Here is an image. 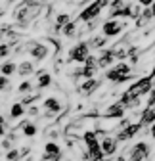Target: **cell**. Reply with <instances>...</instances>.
I'll list each match as a JSON object with an SVG mask.
<instances>
[{"label":"cell","mask_w":155,"mask_h":161,"mask_svg":"<svg viewBox=\"0 0 155 161\" xmlns=\"http://www.w3.org/2000/svg\"><path fill=\"white\" fill-rule=\"evenodd\" d=\"M140 129H142V125H140V121H138V123H132V125H128L126 129L119 130L115 138H117L119 142H126V140L134 138V134H138V132H140Z\"/></svg>","instance_id":"30bf717a"},{"label":"cell","mask_w":155,"mask_h":161,"mask_svg":"<svg viewBox=\"0 0 155 161\" xmlns=\"http://www.w3.org/2000/svg\"><path fill=\"white\" fill-rule=\"evenodd\" d=\"M140 125L146 127V125H155V108H146L142 109L140 113Z\"/></svg>","instance_id":"5bb4252c"},{"label":"cell","mask_w":155,"mask_h":161,"mask_svg":"<svg viewBox=\"0 0 155 161\" xmlns=\"http://www.w3.org/2000/svg\"><path fill=\"white\" fill-rule=\"evenodd\" d=\"M42 108L46 109V117L60 115V111H61V102H60V100H57L56 96H50V98H46V100H44Z\"/></svg>","instance_id":"8fae6325"},{"label":"cell","mask_w":155,"mask_h":161,"mask_svg":"<svg viewBox=\"0 0 155 161\" xmlns=\"http://www.w3.org/2000/svg\"><path fill=\"white\" fill-rule=\"evenodd\" d=\"M151 12H153V17H155V2L151 4Z\"/></svg>","instance_id":"d590c367"},{"label":"cell","mask_w":155,"mask_h":161,"mask_svg":"<svg viewBox=\"0 0 155 161\" xmlns=\"http://www.w3.org/2000/svg\"><path fill=\"white\" fill-rule=\"evenodd\" d=\"M4 12H6L4 8H0V17H2V15H4Z\"/></svg>","instance_id":"8d00e7d4"},{"label":"cell","mask_w":155,"mask_h":161,"mask_svg":"<svg viewBox=\"0 0 155 161\" xmlns=\"http://www.w3.org/2000/svg\"><path fill=\"white\" fill-rule=\"evenodd\" d=\"M105 79L111 80V83H119V85H121V83H126V80H130L132 75H126V77H125V75H119L115 69H109V71L105 73Z\"/></svg>","instance_id":"9a60e30c"},{"label":"cell","mask_w":155,"mask_h":161,"mask_svg":"<svg viewBox=\"0 0 155 161\" xmlns=\"http://www.w3.org/2000/svg\"><path fill=\"white\" fill-rule=\"evenodd\" d=\"M123 115H125V108H123L119 102L113 104V106H109V108H105L104 111L98 113L100 119H119V117H123Z\"/></svg>","instance_id":"ba28073f"},{"label":"cell","mask_w":155,"mask_h":161,"mask_svg":"<svg viewBox=\"0 0 155 161\" xmlns=\"http://www.w3.org/2000/svg\"><path fill=\"white\" fill-rule=\"evenodd\" d=\"M25 111H27L25 106H23L21 102H17V104H13V106L10 108V117H12V119H17V117H21Z\"/></svg>","instance_id":"ffe728a7"},{"label":"cell","mask_w":155,"mask_h":161,"mask_svg":"<svg viewBox=\"0 0 155 161\" xmlns=\"http://www.w3.org/2000/svg\"><path fill=\"white\" fill-rule=\"evenodd\" d=\"M19 157H21V152H19V150H10V152L6 153V159H8V161H17Z\"/></svg>","instance_id":"cb8c5ba5"},{"label":"cell","mask_w":155,"mask_h":161,"mask_svg":"<svg viewBox=\"0 0 155 161\" xmlns=\"http://www.w3.org/2000/svg\"><path fill=\"white\" fill-rule=\"evenodd\" d=\"M31 90H33V85L29 83V80H23V83L19 85V92H21V94H25V92H31Z\"/></svg>","instance_id":"d4e9b609"},{"label":"cell","mask_w":155,"mask_h":161,"mask_svg":"<svg viewBox=\"0 0 155 161\" xmlns=\"http://www.w3.org/2000/svg\"><path fill=\"white\" fill-rule=\"evenodd\" d=\"M8 88H10V79L0 75V90H8Z\"/></svg>","instance_id":"83f0119b"},{"label":"cell","mask_w":155,"mask_h":161,"mask_svg":"<svg viewBox=\"0 0 155 161\" xmlns=\"http://www.w3.org/2000/svg\"><path fill=\"white\" fill-rule=\"evenodd\" d=\"M105 44H107V38H105L104 35H96V36L88 38V46H90V48H100V50H104Z\"/></svg>","instance_id":"2e32d148"},{"label":"cell","mask_w":155,"mask_h":161,"mask_svg":"<svg viewBox=\"0 0 155 161\" xmlns=\"http://www.w3.org/2000/svg\"><path fill=\"white\" fill-rule=\"evenodd\" d=\"M36 98H38V94H29V96H25V98L21 100V104H23V106H33V102H35Z\"/></svg>","instance_id":"484cf974"},{"label":"cell","mask_w":155,"mask_h":161,"mask_svg":"<svg viewBox=\"0 0 155 161\" xmlns=\"http://www.w3.org/2000/svg\"><path fill=\"white\" fill-rule=\"evenodd\" d=\"M33 71H35V64H31V62H21V64L17 65V73L21 75V77H27Z\"/></svg>","instance_id":"ac0fdd59"},{"label":"cell","mask_w":155,"mask_h":161,"mask_svg":"<svg viewBox=\"0 0 155 161\" xmlns=\"http://www.w3.org/2000/svg\"><path fill=\"white\" fill-rule=\"evenodd\" d=\"M149 136L155 140V125H151V127H149Z\"/></svg>","instance_id":"1f68e13d"},{"label":"cell","mask_w":155,"mask_h":161,"mask_svg":"<svg viewBox=\"0 0 155 161\" xmlns=\"http://www.w3.org/2000/svg\"><path fill=\"white\" fill-rule=\"evenodd\" d=\"M36 75H38V80H36V86H38V88H46V86L52 85V77H50V73H46V71H38Z\"/></svg>","instance_id":"e0dca14e"},{"label":"cell","mask_w":155,"mask_h":161,"mask_svg":"<svg viewBox=\"0 0 155 161\" xmlns=\"http://www.w3.org/2000/svg\"><path fill=\"white\" fill-rule=\"evenodd\" d=\"M15 71H17V65H15L13 62H6V64L0 65V75H4V77H10V75H13Z\"/></svg>","instance_id":"d6986e66"},{"label":"cell","mask_w":155,"mask_h":161,"mask_svg":"<svg viewBox=\"0 0 155 161\" xmlns=\"http://www.w3.org/2000/svg\"><path fill=\"white\" fill-rule=\"evenodd\" d=\"M149 77H151V79H155V65H153V69H151V73H149Z\"/></svg>","instance_id":"836d02e7"},{"label":"cell","mask_w":155,"mask_h":161,"mask_svg":"<svg viewBox=\"0 0 155 161\" xmlns=\"http://www.w3.org/2000/svg\"><path fill=\"white\" fill-rule=\"evenodd\" d=\"M153 90V79L147 75V77H142L138 80H134V85H130V88L126 90L132 98H142L144 94H149Z\"/></svg>","instance_id":"6da1fadb"},{"label":"cell","mask_w":155,"mask_h":161,"mask_svg":"<svg viewBox=\"0 0 155 161\" xmlns=\"http://www.w3.org/2000/svg\"><path fill=\"white\" fill-rule=\"evenodd\" d=\"M6 132H8V125H6V123H4V125H0V136H4Z\"/></svg>","instance_id":"4dcf8cb0"},{"label":"cell","mask_w":155,"mask_h":161,"mask_svg":"<svg viewBox=\"0 0 155 161\" xmlns=\"http://www.w3.org/2000/svg\"><path fill=\"white\" fill-rule=\"evenodd\" d=\"M102 86V80L100 79H88V80H84V83L79 86V92H83V94H94L96 90H98Z\"/></svg>","instance_id":"4fadbf2b"},{"label":"cell","mask_w":155,"mask_h":161,"mask_svg":"<svg viewBox=\"0 0 155 161\" xmlns=\"http://www.w3.org/2000/svg\"><path fill=\"white\" fill-rule=\"evenodd\" d=\"M10 146H12L10 140H4V142H2V148H10Z\"/></svg>","instance_id":"d6a6232c"},{"label":"cell","mask_w":155,"mask_h":161,"mask_svg":"<svg viewBox=\"0 0 155 161\" xmlns=\"http://www.w3.org/2000/svg\"><path fill=\"white\" fill-rule=\"evenodd\" d=\"M117 146H119V140L111 134H104V138L100 140V148H102L104 155H113L117 152Z\"/></svg>","instance_id":"52a82bcc"},{"label":"cell","mask_w":155,"mask_h":161,"mask_svg":"<svg viewBox=\"0 0 155 161\" xmlns=\"http://www.w3.org/2000/svg\"><path fill=\"white\" fill-rule=\"evenodd\" d=\"M125 23L119 21V19H107V21L102 25V35L107 38V36H117L121 31H125Z\"/></svg>","instance_id":"8992f818"},{"label":"cell","mask_w":155,"mask_h":161,"mask_svg":"<svg viewBox=\"0 0 155 161\" xmlns=\"http://www.w3.org/2000/svg\"><path fill=\"white\" fill-rule=\"evenodd\" d=\"M44 159L46 161H60L61 159V148L57 146V142L44 144Z\"/></svg>","instance_id":"9c48e42d"},{"label":"cell","mask_w":155,"mask_h":161,"mask_svg":"<svg viewBox=\"0 0 155 161\" xmlns=\"http://www.w3.org/2000/svg\"><path fill=\"white\" fill-rule=\"evenodd\" d=\"M153 88H155V79H153Z\"/></svg>","instance_id":"74e56055"},{"label":"cell","mask_w":155,"mask_h":161,"mask_svg":"<svg viewBox=\"0 0 155 161\" xmlns=\"http://www.w3.org/2000/svg\"><path fill=\"white\" fill-rule=\"evenodd\" d=\"M65 36H77L79 35V31H77V23L75 21H71V23H67L65 27H63V31H61Z\"/></svg>","instance_id":"7402d4cb"},{"label":"cell","mask_w":155,"mask_h":161,"mask_svg":"<svg viewBox=\"0 0 155 161\" xmlns=\"http://www.w3.org/2000/svg\"><path fill=\"white\" fill-rule=\"evenodd\" d=\"M113 69L117 71L119 75H125V77H126V75H130V65H128V64H123V62H119Z\"/></svg>","instance_id":"603a6c76"},{"label":"cell","mask_w":155,"mask_h":161,"mask_svg":"<svg viewBox=\"0 0 155 161\" xmlns=\"http://www.w3.org/2000/svg\"><path fill=\"white\" fill-rule=\"evenodd\" d=\"M27 113L33 115V117H36V115H38V108H36V106H29V108H27Z\"/></svg>","instance_id":"f546056e"},{"label":"cell","mask_w":155,"mask_h":161,"mask_svg":"<svg viewBox=\"0 0 155 161\" xmlns=\"http://www.w3.org/2000/svg\"><path fill=\"white\" fill-rule=\"evenodd\" d=\"M12 52V46L8 44V42H2V44H0V56H8Z\"/></svg>","instance_id":"f1b7e54d"},{"label":"cell","mask_w":155,"mask_h":161,"mask_svg":"<svg viewBox=\"0 0 155 161\" xmlns=\"http://www.w3.org/2000/svg\"><path fill=\"white\" fill-rule=\"evenodd\" d=\"M149 144L144 142V140H140V142H136L132 148H130V157L128 161H146L149 157Z\"/></svg>","instance_id":"5b68a950"},{"label":"cell","mask_w":155,"mask_h":161,"mask_svg":"<svg viewBox=\"0 0 155 161\" xmlns=\"http://www.w3.org/2000/svg\"><path fill=\"white\" fill-rule=\"evenodd\" d=\"M21 127V130H23V136H35L36 132H38V129L33 125V123H29V121H25V123H21L19 125Z\"/></svg>","instance_id":"44dd1931"},{"label":"cell","mask_w":155,"mask_h":161,"mask_svg":"<svg viewBox=\"0 0 155 161\" xmlns=\"http://www.w3.org/2000/svg\"><path fill=\"white\" fill-rule=\"evenodd\" d=\"M25 50L36 59V62H42V59L48 58V48L44 40H31V42L25 44Z\"/></svg>","instance_id":"3957f363"},{"label":"cell","mask_w":155,"mask_h":161,"mask_svg":"<svg viewBox=\"0 0 155 161\" xmlns=\"http://www.w3.org/2000/svg\"><path fill=\"white\" fill-rule=\"evenodd\" d=\"M90 56V46L88 42H79L77 46H73L69 50V59L71 62H77V64H84Z\"/></svg>","instance_id":"277c9868"},{"label":"cell","mask_w":155,"mask_h":161,"mask_svg":"<svg viewBox=\"0 0 155 161\" xmlns=\"http://www.w3.org/2000/svg\"><path fill=\"white\" fill-rule=\"evenodd\" d=\"M83 142L86 146V152L90 150H96V148H100V140H98V132L96 130H86L83 134Z\"/></svg>","instance_id":"7c38bea8"},{"label":"cell","mask_w":155,"mask_h":161,"mask_svg":"<svg viewBox=\"0 0 155 161\" xmlns=\"http://www.w3.org/2000/svg\"><path fill=\"white\" fill-rule=\"evenodd\" d=\"M117 161H128V159H126L125 155H119V157H117Z\"/></svg>","instance_id":"e575fe53"},{"label":"cell","mask_w":155,"mask_h":161,"mask_svg":"<svg viewBox=\"0 0 155 161\" xmlns=\"http://www.w3.org/2000/svg\"><path fill=\"white\" fill-rule=\"evenodd\" d=\"M146 108H155V88L147 94V102H146Z\"/></svg>","instance_id":"4316f807"},{"label":"cell","mask_w":155,"mask_h":161,"mask_svg":"<svg viewBox=\"0 0 155 161\" xmlns=\"http://www.w3.org/2000/svg\"><path fill=\"white\" fill-rule=\"evenodd\" d=\"M102 161H109V159H102Z\"/></svg>","instance_id":"f35d334b"},{"label":"cell","mask_w":155,"mask_h":161,"mask_svg":"<svg viewBox=\"0 0 155 161\" xmlns=\"http://www.w3.org/2000/svg\"><path fill=\"white\" fill-rule=\"evenodd\" d=\"M105 6H109V2H105V0H98V2H92V4H88V6H86L83 12H81V21H83V23L96 21V19L100 17L102 10H104Z\"/></svg>","instance_id":"7a4b0ae2"}]
</instances>
